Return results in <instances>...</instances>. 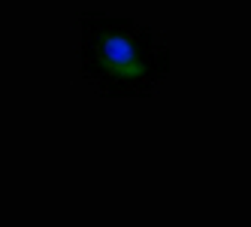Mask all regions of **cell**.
Returning <instances> with one entry per match:
<instances>
[{"instance_id":"cell-1","label":"cell","mask_w":251,"mask_h":227,"mask_svg":"<svg viewBox=\"0 0 251 227\" xmlns=\"http://www.w3.org/2000/svg\"><path fill=\"white\" fill-rule=\"evenodd\" d=\"M100 58L106 61V67L118 70V73H124V76H142V61H139L136 43L130 37L109 33V37L100 43Z\"/></svg>"}]
</instances>
